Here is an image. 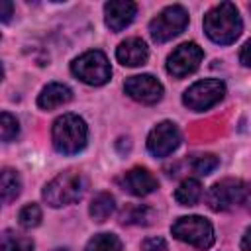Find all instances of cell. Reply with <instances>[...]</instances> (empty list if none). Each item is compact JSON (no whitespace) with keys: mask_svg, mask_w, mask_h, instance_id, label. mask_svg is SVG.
Here are the masks:
<instances>
[{"mask_svg":"<svg viewBox=\"0 0 251 251\" xmlns=\"http://www.w3.org/2000/svg\"><path fill=\"white\" fill-rule=\"evenodd\" d=\"M22 188L20 175L14 169H0V206L12 202Z\"/></svg>","mask_w":251,"mask_h":251,"instance_id":"obj_16","label":"cell"},{"mask_svg":"<svg viewBox=\"0 0 251 251\" xmlns=\"http://www.w3.org/2000/svg\"><path fill=\"white\" fill-rule=\"evenodd\" d=\"M2 76H4V69H2V65H0V80H2Z\"/></svg>","mask_w":251,"mask_h":251,"instance_id":"obj_29","label":"cell"},{"mask_svg":"<svg viewBox=\"0 0 251 251\" xmlns=\"http://www.w3.org/2000/svg\"><path fill=\"white\" fill-rule=\"evenodd\" d=\"M71 98H73V90H71L67 84L51 82V84H47V86L41 90V94L37 96V106L43 108V110H55V108L67 104Z\"/></svg>","mask_w":251,"mask_h":251,"instance_id":"obj_15","label":"cell"},{"mask_svg":"<svg viewBox=\"0 0 251 251\" xmlns=\"http://www.w3.org/2000/svg\"><path fill=\"white\" fill-rule=\"evenodd\" d=\"M241 29H243L241 16L235 4L231 2H222L204 16V31L214 43L229 45L239 37Z\"/></svg>","mask_w":251,"mask_h":251,"instance_id":"obj_1","label":"cell"},{"mask_svg":"<svg viewBox=\"0 0 251 251\" xmlns=\"http://www.w3.org/2000/svg\"><path fill=\"white\" fill-rule=\"evenodd\" d=\"M116 208V202H114V196L110 192H100L92 198L90 202V218L94 222H106L112 212Z\"/></svg>","mask_w":251,"mask_h":251,"instance_id":"obj_17","label":"cell"},{"mask_svg":"<svg viewBox=\"0 0 251 251\" xmlns=\"http://www.w3.org/2000/svg\"><path fill=\"white\" fill-rule=\"evenodd\" d=\"M88 137V127L84 120L76 114H63L55 120L51 129L53 147L63 155H75L84 149Z\"/></svg>","mask_w":251,"mask_h":251,"instance_id":"obj_2","label":"cell"},{"mask_svg":"<svg viewBox=\"0 0 251 251\" xmlns=\"http://www.w3.org/2000/svg\"><path fill=\"white\" fill-rule=\"evenodd\" d=\"M202 57H204V51L196 45V43H182L178 45L167 59V73L176 76V78H182L190 73H194L200 63H202Z\"/></svg>","mask_w":251,"mask_h":251,"instance_id":"obj_9","label":"cell"},{"mask_svg":"<svg viewBox=\"0 0 251 251\" xmlns=\"http://www.w3.org/2000/svg\"><path fill=\"white\" fill-rule=\"evenodd\" d=\"M224 96H226V84L218 78H206V80L194 82L182 94V102L188 110L204 112V110L216 106Z\"/></svg>","mask_w":251,"mask_h":251,"instance_id":"obj_8","label":"cell"},{"mask_svg":"<svg viewBox=\"0 0 251 251\" xmlns=\"http://www.w3.org/2000/svg\"><path fill=\"white\" fill-rule=\"evenodd\" d=\"M249 233H251V229L247 227L245 233H243V241H241V249L243 251H249Z\"/></svg>","mask_w":251,"mask_h":251,"instance_id":"obj_28","label":"cell"},{"mask_svg":"<svg viewBox=\"0 0 251 251\" xmlns=\"http://www.w3.org/2000/svg\"><path fill=\"white\" fill-rule=\"evenodd\" d=\"M137 6L129 0H112L104 6V22L112 31H122L135 18Z\"/></svg>","mask_w":251,"mask_h":251,"instance_id":"obj_13","label":"cell"},{"mask_svg":"<svg viewBox=\"0 0 251 251\" xmlns=\"http://www.w3.org/2000/svg\"><path fill=\"white\" fill-rule=\"evenodd\" d=\"M18 220H20V224H22L24 227L31 229V227L39 226V222H41V208H39L37 204H27V206H24V208L20 210Z\"/></svg>","mask_w":251,"mask_h":251,"instance_id":"obj_23","label":"cell"},{"mask_svg":"<svg viewBox=\"0 0 251 251\" xmlns=\"http://www.w3.org/2000/svg\"><path fill=\"white\" fill-rule=\"evenodd\" d=\"M0 251H33V241L27 235L6 231L0 239Z\"/></svg>","mask_w":251,"mask_h":251,"instance_id":"obj_19","label":"cell"},{"mask_svg":"<svg viewBox=\"0 0 251 251\" xmlns=\"http://www.w3.org/2000/svg\"><path fill=\"white\" fill-rule=\"evenodd\" d=\"M124 90L129 98L141 104H157L163 98V84L153 75L129 76L124 84Z\"/></svg>","mask_w":251,"mask_h":251,"instance_id":"obj_11","label":"cell"},{"mask_svg":"<svg viewBox=\"0 0 251 251\" xmlns=\"http://www.w3.org/2000/svg\"><path fill=\"white\" fill-rule=\"evenodd\" d=\"M220 165L218 157L212 155V153H206V155H198L194 161H192V169L198 173V175H210L212 171H216Z\"/></svg>","mask_w":251,"mask_h":251,"instance_id":"obj_24","label":"cell"},{"mask_svg":"<svg viewBox=\"0 0 251 251\" xmlns=\"http://www.w3.org/2000/svg\"><path fill=\"white\" fill-rule=\"evenodd\" d=\"M149 57V49H147V43L139 37H129L126 41H122L116 49V59L126 65V67H139V65H145Z\"/></svg>","mask_w":251,"mask_h":251,"instance_id":"obj_14","label":"cell"},{"mask_svg":"<svg viewBox=\"0 0 251 251\" xmlns=\"http://www.w3.org/2000/svg\"><path fill=\"white\" fill-rule=\"evenodd\" d=\"M153 220V210L147 206H129L122 212V222L124 224H137V226H147Z\"/></svg>","mask_w":251,"mask_h":251,"instance_id":"obj_21","label":"cell"},{"mask_svg":"<svg viewBox=\"0 0 251 251\" xmlns=\"http://www.w3.org/2000/svg\"><path fill=\"white\" fill-rule=\"evenodd\" d=\"M20 133V124L16 120V116H12L10 112H2L0 114V141L8 143L14 141Z\"/></svg>","mask_w":251,"mask_h":251,"instance_id":"obj_22","label":"cell"},{"mask_svg":"<svg viewBox=\"0 0 251 251\" xmlns=\"http://www.w3.org/2000/svg\"><path fill=\"white\" fill-rule=\"evenodd\" d=\"M71 71L78 80H82V82H86L90 86H102L112 76V69H110V63H108V57L98 49L86 51L80 57H76L73 61V65H71Z\"/></svg>","mask_w":251,"mask_h":251,"instance_id":"obj_4","label":"cell"},{"mask_svg":"<svg viewBox=\"0 0 251 251\" xmlns=\"http://www.w3.org/2000/svg\"><path fill=\"white\" fill-rule=\"evenodd\" d=\"M14 16V4L8 0H0V22H10Z\"/></svg>","mask_w":251,"mask_h":251,"instance_id":"obj_26","label":"cell"},{"mask_svg":"<svg viewBox=\"0 0 251 251\" xmlns=\"http://www.w3.org/2000/svg\"><path fill=\"white\" fill-rule=\"evenodd\" d=\"M202 196V184L196 178H186L175 190V198L182 206H194Z\"/></svg>","mask_w":251,"mask_h":251,"instance_id":"obj_18","label":"cell"},{"mask_svg":"<svg viewBox=\"0 0 251 251\" xmlns=\"http://www.w3.org/2000/svg\"><path fill=\"white\" fill-rule=\"evenodd\" d=\"M186 25H188V12L182 6L173 4L167 6L149 22V33L157 43H165L180 35Z\"/></svg>","mask_w":251,"mask_h":251,"instance_id":"obj_7","label":"cell"},{"mask_svg":"<svg viewBox=\"0 0 251 251\" xmlns=\"http://www.w3.org/2000/svg\"><path fill=\"white\" fill-rule=\"evenodd\" d=\"M84 190V180L78 173L75 171H65L57 175L51 182L45 184L43 188V200L51 208H61L67 204H73L82 196Z\"/></svg>","mask_w":251,"mask_h":251,"instance_id":"obj_3","label":"cell"},{"mask_svg":"<svg viewBox=\"0 0 251 251\" xmlns=\"http://www.w3.org/2000/svg\"><path fill=\"white\" fill-rule=\"evenodd\" d=\"M118 182L126 192H129L133 196H147L153 190H157V186H159L157 178L143 167H135V169L127 171Z\"/></svg>","mask_w":251,"mask_h":251,"instance_id":"obj_12","label":"cell"},{"mask_svg":"<svg viewBox=\"0 0 251 251\" xmlns=\"http://www.w3.org/2000/svg\"><path fill=\"white\" fill-rule=\"evenodd\" d=\"M180 143L178 127L173 122L157 124L147 135V149L153 157H167L171 155Z\"/></svg>","mask_w":251,"mask_h":251,"instance_id":"obj_10","label":"cell"},{"mask_svg":"<svg viewBox=\"0 0 251 251\" xmlns=\"http://www.w3.org/2000/svg\"><path fill=\"white\" fill-rule=\"evenodd\" d=\"M143 251H169L167 241L163 237H149L143 241Z\"/></svg>","mask_w":251,"mask_h":251,"instance_id":"obj_25","label":"cell"},{"mask_svg":"<svg viewBox=\"0 0 251 251\" xmlns=\"http://www.w3.org/2000/svg\"><path fill=\"white\" fill-rule=\"evenodd\" d=\"M171 231L178 241L198 249H208L214 243V227L202 216H182L173 224Z\"/></svg>","mask_w":251,"mask_h":251,"instance_id":"obj_6","label":"cell"},{"mask_svg":"<svg viewBox=\"0 0 251 251\" xmlns=\"http://www.w3.org/2000/svg\"><path fill=\"white\" fill-rule=\"evenodd\" d=\"M249 198V186L241 178H224L216 182L208 192V204L216 212H226L243 206Z\"/></svg>","mask_w":251,"mask_h":251,"instance_id":"obj_5","label":"cell"},{"mask_svg":"<svg viewBox=\"0 0 251 251\" xmlns=\"http://www.w3.org/2000/svg\"><path fill=\"white\" fill-rule=\"evenodd\" d=\"M84 251H122V241L114 233H98L88 239Z\"/></svg>","mask_w":251,"mask_h":251,"instance_id":"obj_20","label":"cell"},{"mask_svg":"<svg viewBox=\"0 0 251 251\" xmlns=\"http://www.w3.org/2000/svg\"><path fill=\"white\" fill-rule=\"evenodd\" d=\"M247 51H249V41L247 43H243V47H241V63H243V67H249L251 63H249V57H247Z\"/></svg>","mask_w":251,"mask_h":251,"instance_id":"obj_27","label":"cell"}]
</instances>
